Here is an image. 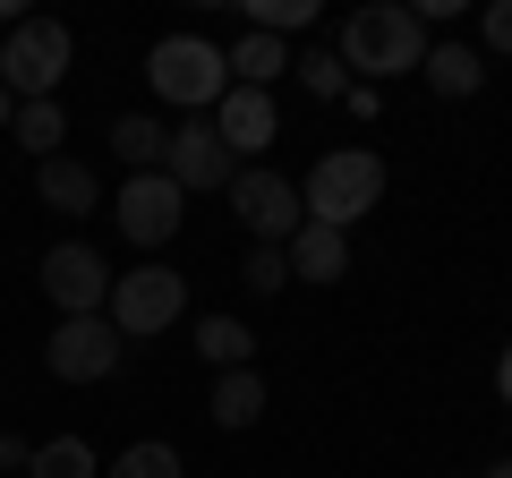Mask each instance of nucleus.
Segmentation results:
<instances>
[{
    "instance_id": "10",
    "label": "nucleus",
    "mask_w": 512,
    "mask_h": 478,
    "mask_svg": "<svg viewBox=\"0 0 512 478\" xmlns=\"http://www.w3.org/2000/svg\"><path fill=\"white\" fill-rule=\"evenodd\" d=\"M43 291H52L60 316H103L111 308V265L94 257L86 239H60L52 257H43Z\"/></svg>"
},
{
    "instance_id": "1",
    "label": "nucleus",
    "mask_w": 512,
    "mask_h": 478,
    "mask_svg": "<svg viewBox=\"0 0 512 478\" xmlns=\"http://www.w3.org/2000/svg\"><path fill=\"white\" fill-rule=\"evenodd\" d=\"M342 69H359L350 86H384V77H419L427 60V18L402 9V0H376V9H350L342 18V43H333Z\"/></svg>"
},
{
    "instance_id": "26",
    "label": "nucleus",
    "mask_w": 512,
    "mask_h": 478,
    "mask_svg": "<svg viewBox=\"0 0 512 478\" xmlns=\"http://www.w3.org/2000/svg\"><path fill=\"white\" fill-rule=\"evenodd\" d=\"M26 453H35V444H18V436H0V470H26Z\"/></svg>"
},
{
    "instance_id": "21",
    "label": "nucleus",
    "mask_w": 512,
    "mask_h": 478,
    "mask_svg": "<svg viewBox=\"0 0 512 478\" xmlns=\"http://www.w3.org/2000/svg\"><path fill=\"white\" fill-rule=\"evenodd\" d=\"M299 26H316V0H248V35H299Z\"/></svg>"
},
{
    "instance_id": "7",
    "label": "nucleus",
    "mask_w": 512,
    "mask_h": 478,
    "mask_svg": "<svg viewBox=\"0 0 512 478\" xmlns=\"http://www.w3.org/2000/svg\"><path fill=\"white\" fill-rule=\"evenodd\" d=\"M222 197H231V214L256 231V248H291V231L308 222V214H299V188L282 180V171H239Z\"/></svg>"
},
{
    "instance_id": "22",
    "label": "nucleus",
    "mask_w": 512,
    "mask_h": 478,
    "mask_svg": "<svg viewBox=\"0 0 512 478\" xmlns=\"http://www.w3.org/2000/svg\"><path fill=\"white\" fill-rule=\"evenodd\" d=\"M291 69H299V86H308L316 103H342V94H350V69H342L333 52H299Z\"/></svg>"
},
{
    "instance_id": "23",
    "label": "nucleus",
    "mask_w": 512,
    "mask_h": 478,
    "mask_svg": "<svg viewBox=\"0 0 512 478\" xmlns=\"http://www.w3.org/2000/svg\"><path fill=\"white\" fill-rule=\"evenodd\" d=\"M103 478H180V453H171V444H128Z\"/></svg>"
},
{
    "instance_id": "15",
    "label": "nucleus",
    "mask_w": 512,
    "mask_h": 478,
    "mask_svg": "<svg viewBox=\"0 0 512 478\" xmlns=\"http://www.w3.org/2000/svg\"><path fill=\"white\" fill-rule=\"evenodd\" d=\"M111 154L128 163V180H137V171H163L171 129H163V120H146V111H128V120H111Z\"/></svg>"
},
{
    "instance_id": "29",
    "label": "nucleus",
    "mask_w": 512,
    "mask_h": 478,
    "mask_svg": "<svg viewBox=\"0 0 512 478\" xmlns=\"http://www.w3.org/2000/svg\"><path fill=\"white\" fill-rule=\"evenodd\" d=\"M487 478H512V461H495V470H487Z\"/></svg>"
},
{
    "instance_id": "24",
    "label": "nucleus",
    "mask_w": 512,
    "mask_h": 478,
    "mask_svg": "<svg viewBox=\"0 0 512 478\" xmlns=\"http://www.w3.org/2000/svg\"><path fill=\"white\" fill-rule=\"evenodd\" d=\"M239 282H248V291H282V282H291V257H282V248H248V257H239Z\"/></svg>"
},
{
    "instance_id": "5",
    "label": "nucleus",
    "mask_w": 512,
    "mask_h": 478,
    "mask_svg": "<svg viewBox=\"0 0 512 478\" xmlns=\"http://www.w3.org/2000/svg\"><path fill=\"white\" fill-rule=\"evenodd\" d=\"M146 77H154V94H163V103H180V111H205V103H222V52L205 35H163L146 52Z\"/></svg>"
},
{
    "instance_id": "6",
    "label": "nucleus",
    "mask_w": 512,
    "mask_h": 478,
    "mask_svg": "<svg viewBox=\"0 0 512 478\" xmlns=\"http://www.w3.org/2000/svg\"><path fill=\"white\" fill-rule=\"evenodd\" d=\"M120 325L111 316H60L52 342H43V368L60 376V385H103L111 368H120Z\"/></svg>"
},
{
    "instance_id": "9",
    "label": "nucleus",
    "mask_w": 512,
    "mask_h": 478,
    "mask_svg": "<svg viewBox=\"0 0 512 478\" xmlns=\"http://www.w3.org/2000/svg\"><path fill=\"white\" fill-rule=\"evenodd\" d=\"M163 180L180 188V197H205V188L239 180V154L214 137V120H180V129H171V154H163Z\"/></svg>"
},
{
    "instance_id": "17",
    "label": "nucleus",
    "mask_w": 512,
    "mask_h": 478,
    "mask_svg": "<svg viewBox=\"0 0 512 478\" xmlns=\"http://www.w3.org/2000/svg\"><path fill=\"white\" fill-rule=\"evenodd\" d=\"M222 69H231L239 86H256V94H265L282 69H291V43H274V35H239L231 52H222Z\"/></svg>"
},
{
    "instance_id": "20",
    "label": "nucleus",
    "mask_w": 512,
    "mask_h": 478,
    "mask_svg": "<svg viewBox=\"0 0 512 478\" xmlns=\"http://www.w3.org/2000/svg\"><path fill=\"white\" fill-rule=\"evenodd\" d=\"M9 137H18L35 163H52L60 137H69V120H60V103H18V120H9Z\"/></svg>"
},
{
    "instance_id": "3",
    "label": "nucleus",
    "mask_w": 512,
    "mask_h": 478,
    "mask_svg": "<svg viewBox=\"0 0 512 478\" xmlns=\"http://www.w3.org/2000/svg\"><path fill=\"white\" fill-rule=\"evenodd\" d=\"M111 325H120V342H146V333H171L188 316V274H171L163 257H146L137 274H111Z\"/></svg>"
},
{
    "instance_id": "27",
    "label": "nucleus",
    "mask_w": 512,
    "mask_h": 478,
    "mask_svg": "<svg viewBox=\"0 0 512 478\" xmlns=\"http://www.w3.org/2000/svg\"><path fill=\"white\" fill-rule=\"evenodd\" d=\"M495 393H504V402H512V342H504V368H495Z\"/></svg>"
},
{
    "instance_id": "19",
    "label": "nucleus",
    "mask_w": 512,
    "mask_h": 478,
    "mask_svg": "<svg viewBox=\"0 0 512 478\" xmlns=\"http://www.w3.org/2000/svg\"><path fill=\"white\" fill-rule=\"evenodd\" d=\"M26 478H103V461H94L86 436H52L26 453Z\"/></svg>"
},
{
    "instance_id": "11",
    "label": "nucleus",
    "mask_w": 512,
    "mask_h": 478,
    "mask_svg": "<svg viewBox=\"0 0 512 478\" xmlns=\"http://www.w3.org/2000/svg\"><path fill=\"white\" fill-rule=\"evenodd\" d=\"M274 94H256V86H222V103H214V137L231 154H265L274 146Z\"/></svg>"
},
{
    "instance_id": "2",
    "label": "nucleus",
    "mask_w": 512,
    "mask_h": 478,
    "mask_svg": "<svg viewBox=\"0 0 512 478\" xmlns=\"http://www.w3.org/2000/svg\"><path fill=\"white\" fill-rule=\"evenodd\" d=\"M376 197H384V154H367V146H333L325 163L308 171V188H299V214L325 222V231H350V222H359Z\"/></svg>"
},
{
    "instance_id": "13",
    "label": "nucleus",
    "mask_w": 512,
    "mask_h": 478,
    "mask_svg": "<svg viewBox=\"0 0 512 478\" xmlns=\"http://www.w3.org/2000/svg\"><path fill=\"white\" fill-rule=\"evenodd\" d=\"M35 197L52 205V214H94V205H103V180H94L77 154H52V163H35Z\"/></svg>"
},
{
    "instance_id": "14",
    "label": "nucleus",
    "mask_w": 512,
    "mask_h": 478,
    "mask_svg": "<svg viewBox=\"0 0 512 478\" xmlns=\"http://www.w3.org/2000/svg\"><path fill=\"white\" fill-rule=\"evenodd\" d=\"M419 77H427V94H444V103H470V94L487 86V60H478L470 43H427Z\"/></svg>"
},
{
    "instance_id": "25",
    "label": "nucleus",
    "mask_w": 512,
    "mask_h": 478,
    "mask_svg": "<svg viewBox=\"0 0 512 478\" xmlns=\"http://www.w3.org/2000/svg\"><path fill=\"white\" fill-rule=\"evenodd\" d=\"M478 35H487V52H504V60H512V0H487Z\"/></svg>"
},
{
    "instance_id": "18",
    "label": "nucleus",
    "mask_w": 512,
    "mask_h": 478,
    "mask_svg": "<svg viewBox=\"0 0 512 478\" xmlns=\"http://www.w3.org/2000/svg\"><path fill=\"white\" fill-rule=\"evenodd\" d=\"M197 359H214V376L222 368H248V359H256V333L239 325V316H197Z\"/></svg>"
},
{
    "instance_id": "4",
    "label": "nucleus",
    "mask_w": 512,
    "mask_h": 478,
    "mask_svg": "<svg viewBox=\"0 0 512 478\" xmlns=\"http://www.w3.org/2000/svg\"><path fill=\"white\" fill-rule=\"evenodd\" d=\"M69 77V26L60 18H18L0 43V86L9 103H52V86Z\"/></svg>"
},
{
    "instance_id": "16",
    "label": "nucleus",
    "mask_w": 512,
    "mask_h": 478,
    "mask_svg": "<svg viewBox=\"0 0 512 478\" xmlns=\"http://www.w3.org/2000/svg\"><path fill=\"white\" fill-rule=\"evenodd\" d=\"M205 410H214V427H256V419H265V376H256V368H222Z\"/></svg>"
},
{
    "instance_id": "12",
    "label": "nucleus",
    "mask_w": 512,
    "mask_h": 478,
    "mask_svg": "<svg viewBox=\"0 0 512 478\" xmlns=\"http://www.w3.org/2000/svg\"><path fill=\"white\" fill-rule=\"evenodd\" d=\"M282 257H291V274H299V282H342V274H350V231H325V222H299Z\"/></svg>"
},
{
    "instance_id": "28",
    "label": "nucleus",
    "mask_w": 512,
    "mask_h": 478,
    "mask_svg": "<svg viewBox=\"0 0 512 478\" xmlns=\"http://www.w3.org/2000/svg\"><path fill=\"white\" fill-rule=\"evenodd\" d=\"M9 120H18V103H9V86H0V137H9Z\"/></svg>"
},
{
    "instance_id": "8",
    "label": "nucleus",
    "mask_w": 512,
    "mask_h": 478,
    "mask_svg": "<svg viewBox=\"0 0 512 478\" xmlns=\"http://www.w3.org/2000/svg\"><path fill=\"white\" fill-rule=\"evenodd\" d=\"M111 214H120V231H128V248H171V239H180V222H188V197L180 188L163 180V171H137V180L120 188V205H111Z\"/></svg>"
}]
</instances>
